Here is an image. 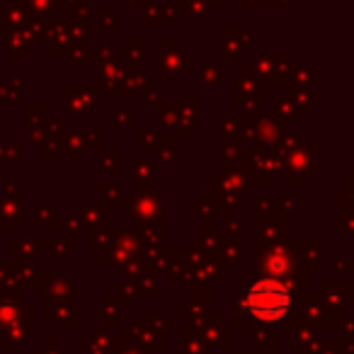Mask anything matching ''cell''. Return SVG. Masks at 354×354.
Instances as JSON below:
<instances>
[{
    "label": "cell",
    "instance_id": "6da1fadb",
    "mask_svg": "<svg viewBox=\"0 0 354 354\" xmlns=\"http://www.w3.org/2000/svg\"><path fill=\"white\" fill-rule=\"evenodd\" d=\"M286 306H289V294L277 281H260L248 294V308H250L252 315L262 320L279 318L286 310Z\"/></svg>",
    "mask_w": 354,
    "mask_h": 354
}]
</instances>
